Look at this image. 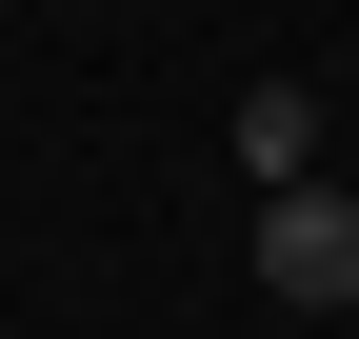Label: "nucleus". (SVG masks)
<instances>
[{
  "mask_svg": "<svg viewBox=\"0 0 359 339\" xmlns=\"http://www.w3.org/2000/svg\"><path fill=\"white\" fill-rule=\"evenodd\" d=\"M240 180H320V80H240Z\"/></svg>",
  "mask_w": 359,
  "mask_h": 339,
  "instance_id": "obj_2",
  "label": "nucleus"
},
{
  "mask_svg": "<svg viewBox=\"0 0 359 339\" xmlns=\"http://www.w3.org/2000/svg\"><path fill=\"white\" fill-rule=\"evenodd\" d=\"M259 300H280V319H339L359 300V200L339 180H280V200H259Z\"/></svg>",
  "mask_w": 359,
  "mask_h": 339,
  "instance_id": "obj_1",
  "label": "nucleus"
}]
</instances>
